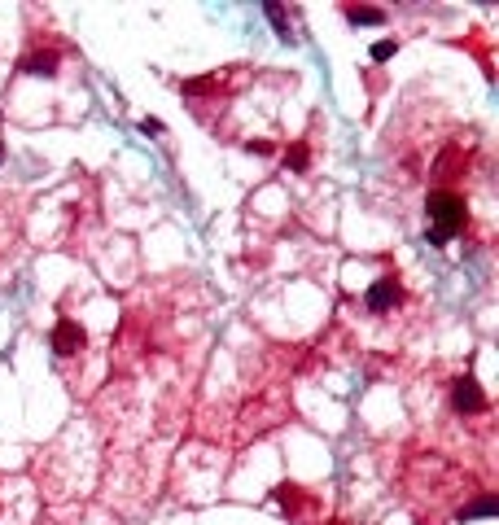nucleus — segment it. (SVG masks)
<instances>
[{
	"mask_svg": "<svg viewBox=\"0 0 499 525\" xmlns=\"http://www.w3.org/2000/svg\"><path fill=\"white\" fill-rule=\"evenodd\" d=\"M491 512H495V495H482V499H473V504H465V508H460V517H491Z\"/></svg>",
	"mask_w": 499,
	"mask_h": 525,
	"instance_id": "10",
	"label": "nucleus"
},
{
	"mask_svg": "<svg viewBox=\"0 0 499 525\" xmlns=\"http://www.w3.org/2000/svg\"><path fill=\"white\" fill-rule=\"evenodd\" d=\"M355 27H377V22H386V9H377V5H346L342 9Z\"/></svg>",
	"mask_w": 499,
	"mask_h": 525,
	"instance_id": "7",
	"label": "nucleus"
},
{
	"mask_svg": "<svg viewBox=\"0 0 499 525\" xmlns=\"http://www.w3.org/2000/svg\"><path fill=\"white\" fill-rule=\"evenodd\" d=\"M245 149H250V153H276V145H271V140H245Z\"/></svg>",
	"mask_w": 499,
	"mask_h": 525,
	"instance_id": "12",
	"label": "nucleus"
},
{
	"mask_svg": "<svg viewBox=\"0 0 499 525\" xmlns=\"http://www.w3.org/2000/svg\"><path fill=\"white\" fill-rule=\"evenodd\" d=\"M329 525H337V521H329Z\"/></svg>",
	"mask_w": 499,
	"mask_h": 525,
	"instance_id": "14",
	"label": "nucleus"
},
{
	"mask_svg": "<svg viewBox=\"0 0 499 525\" xmlns=\"http://www.w3.org/2000/svg\"><path fill=\"white\" fill-rule=\"evenodd\" d=\"M403 280L395 276V271H386V276H377L373 284H368V293H364V311L368 315H395L399 306H403Z\"/></svg>",
	"mask_w": 499,
	"mask_h": 525,
	"instance_id": "3",
	"label": "nucleus"
},
{
	"mask_svg": "<svg viewBox=\"0 0 499 525\" xmlns=\"http://www.w3.org/2000/svg\"><path fill=\"white\" fill-rule=\"evenodd\" d=\"M289 14H293V9L267 5V18H271V27H276V35H280V40H293V27H289V22H285V18H289Z\"/></svg>",
	"mask_w": 499,
	"mask_h": 525,
	"instance_id": "9",
	"label": "nucleus"
},
{
	"mask_svg": "<svg viewBox=\"0 0 499 525\" xmlns=\"http://www.w3.org/2000/svg\"><path fill=\"white\" fill-rule=\"evenodd\" d=\"M0 162H5V145H0Z\"/></svg>",
	"mask_w": 499,
	"mask_h": 525,
	"instance_id": "13",
	"label": "nucleus"
},
{
	"mask_svg": "<svg viewBox=\"0 0 499 525\" xmlns=\"http://www.w3.org/2000/svg\"><path fill=\"white\" fill-rule=\"evenodd\" d=\"M18 491H27V486L0 477V525H22V521H27V512H9V495H18Z\"/></svg>",
	"mask_w": 499,
	"mask_h": 525,
	"instance_id": "6",
	"label": "nucleus"
},
{
	"mask_svg": "<svg viewBox=\"0 0 499 525\" xmlns=\"http://www.w3.org/2000/svg\"><path fill=\"white\" fill-rule=\"evenodd\" d=\"M395 53H399V40H381V44L373 49V57H377V62H390Z\"/></svg>",
	"mask_w": 499,
	"mask_h": 525,
	"instance_id": "11",
	"label": "nucleus"
},
{
	"mask_svg": "<svg viewBox=\"0 0 499 525\" xmlns=\"http://www.w3.org/2000/svg\"><path fill=\"white\" fill-rule=\"evenodd\" d=\"M49 342H53V355H57V364H75V359H83V350H88V328H83L79 320L62 315V320L53 324Z\"/></svg>",
	"mask_w": 499,
	"mask_h": 525,
	"instance_id": "2",
	"label": "nucleus"
},
{
	"mask_svg": "<svg viewBox=\"0 0 499 525\" xmlns=\"http://www.w3.org/2000/svg\"><path fill=\"white\" fill-rule=\"evenodd\" d=\"M27 75H57V66H62V49L57 44H31L27 53H22L18 62Z\"/></svg>",
	"mask_w": 499,
	"mask_h": 525,
	"instance_id": "5",
	"label": "nucleus"
},
{
	"mask_svg": "<svg viewBox=\"0 0 499 525\" xmlns=\"http://www.w3.org/2000/svg\"><path fill=\"white\" fill-rule=\"evenodd\" d=\"M469 228V201L456 188H434L425 197V236L434 245H447L451 236H460Z\"/></svg>",
	"mask_w": 499,
	"mask_h": 525,
	"instance_id": "1",
	"label": "nucleus"
},
{
	"mask_svg": "<svg viewBox=\"0 0 499 525\" xmlns=\"http://www.w3.org/2000/svg\"><path fill=\"white\" fill-rule=\"evenodd\" d=\"M280 162L289 166V171H307V166H311V145H307V140H293V145L285 149Z\"/></svg>",
	"mask_w": 499,
	"mask_h": 525,
	"instance_id": "8",
	"label": "nucleus"
},
{
	"mask_svg": "<svg viewBox=\"0 0 499 525\" xmlns=\"http://www.w3.org/2000/svg\"><path fill=\"white\" fill-rule=\"evenodd\" d=\"M451 407H456L460 416H491V399H486V390L478 386L473 372L451 381Z\"/></svg>",
	"mask_w": 499,
	"mask_h": 525,
	"instance_id": "4",
	"label": "nucleus"
}]
</instances>
